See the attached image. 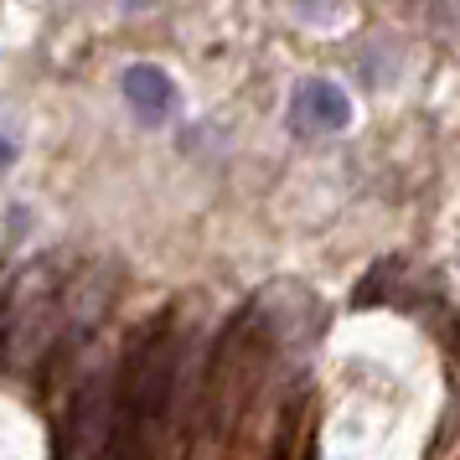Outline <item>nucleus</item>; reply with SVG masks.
<instances>
[{"label": "nucleus", "mask_w": 460, "mask_h": 460, "mask_svg": "<svg viewBox=\"0 0 460 460\" xmlns=\"http://www.w3.org/2000/svg\"><path fill=\"white\" fill-rule=\"evenodd\" d=\"M125 5H135V0H125Z\"/></svg>", "instance_id": "20e7f679"}, {"label": "nucleus", "mask_w": 460, "mask_h": 460, "mask_svg": "<svg viewBox=\"0 0 460 460\" xmlns=\"http://www.w3.org/2000/svg\"><path fill=\"white\" fill-rule=\"evenodd\" d=\"M119 93H125L129 114L140 125H166L171 114H176V84L155 63H129L119 73Z\"/></svg>", "instance_id": "f03ea898"}, {"label": "nucleus", "mask_w": 460, "mask_h": 460, "mask_svg": "<svg viewBox=\"0 0 460 460\" xmlns=\"http://www.w3.org/2000/svg\"><path fill=\"white\" fill-rule=\"evenodd\" d=\"M16 150H22V140H16V129L0 119V171H11V161H16Z\"/></svg>", "instance_id": "7ed1b4c3"}, {"label": "nucleus", "mask_w": 460, "mask_h": 460, "mask_svg": "<svg viewBox=\"0 0 460 460\" xmlns=\"http://www.w3.org/2000/svg\"><path fill=\"white\" fill-rule=\"evenodd\" d=\"M352 125V99L332 78H305L290 99V129L295 135H336Z\"/></svg>", "instance_id": "f257e3e1"}]
</instances>
